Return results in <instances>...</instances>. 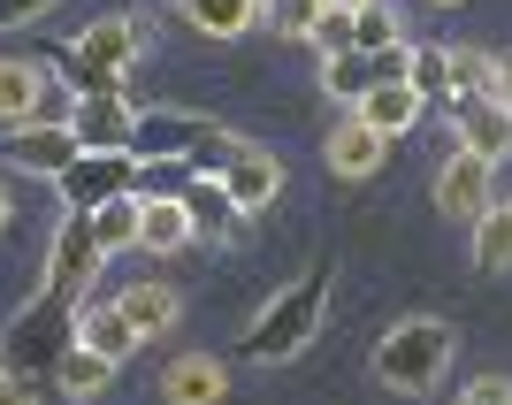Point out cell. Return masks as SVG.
Wrapping results in <instances>:
<instances>
[{"label":"cell","instance_id":"1","mask_svg":"<svg viewBox=\"0 0 512 405\" xmlns=\"http://www.w3.org/2000/svg\"><path fill=\"white\" fill-rule=\"evenodd\" d=\"M77 314H85L77 299H62V291H46V283H39V291L16 306V321L0 329V367L23 375V383H46V390H54L69 344H77ZM54 398H62V390H54Z\"/></svg>","mask_w":512,"mask_h":405},{"label":"cell","instance_id":"2","mask_svg":"<svg viewBox=\"0 0 512 405\" xmlns=\"http://www.w3.org/2000/svg\"><path fill=\"white\" fill-rule=\"evenodd\" d=\"M451 360H459V329L436 314H406V321H390L383 344H375V383L398 390V398H428L451 375Z\"/></svg>","mask_w":512,"mask_h":405},{"label":"cell","instance_id":"3","mask_svg":"<svg viewBox=\"0 0 512 405\" xmlns=\"http://www.w3.org/2000/svg\"><path fill=\"white\" fill-rule=\"evenodd\" d=\"M329 268H306L299 283H283L276 299L253 314V329H245V360L253 367H283V360H299L306 337L321 329V314H329Z\"/></svg>","mask_w":512,"mask_h":405},{"label":"cell","instance_id":"4","mask_svg":"<svg viewBox=\"0 0 512 405\" xmlns=\"http://www.w3.org/2000/svg\"><path fill=\"white\" fill-rule=\"evenodd\" d=\"M138 161H192V169L222 176L230 169L237 138L214 115H192V107H138Z\"/></svg>","mask_w":512,"mask_h":405},{"label":"cell","instance_id":"5","mask_svg":"<svg viewBox=\"0 0 512 405\" xmlns=\"http://www.w3.org/2000/svg\"><path fill=\"white\" fill-rule=\"evenodd\" d=\"M77 115V92H54V69L46 62H0V123H69Z\"/></svg>","mask_w":512,"mask_h":405},{"label":"cell","instance_id":"6","mask_svg":"<svg viewBox=\"0 0 512 405\" xmlns=\"http://www.w3.org/2000/svg\"><path fill=\"white\" fill-rule=\"evenodd\" d=\"M100 268H107V245L92 237V214H62V230L46 245V291H62V299L85 306V291H92Z\"/></svg>","mask_w":512,"mask_h":405},{"label":"cell","instance_id":"7","mask_svg":"<svg viewBox=\"0 0 512 405\" xmlns=\"http://www.w3.org/2000/svg\"><path fill=\"white\" fill-rule=\"evenodd\" d=\"M54 192H62V214H100L107 199L138 192V153H85Z\"/></svg>","mask_w":512,"mask_h":405},{"label":"cell","instance_id":"8","mask_svg":"<svg viewBox=\"0 0 512 405\" xmlns=\"http://www.w3.org/2000/svg\"><path fill=\"white\" fill-rule=\"evenodd\" d=\"M8 169H23V176H46V184H62L77 161H85V146H77V130L69 123H23V130H8Z\"/></svg>","mask_w":512,"mask_h":405},{"label":"cell","instance_id":"9","mask_svg":"<svg viewBox=\"0 0 512 405\" xmlns=\"http://www.w3.org/2000/svg\"><path fill=\"white\" fill-rule=\"evenodd\" d=\"M497 207V161H482V153H451L444 169H436V214H451V222H474V214Z\"/></svg>","mask_w":512,"mask_h":405},{"label":"cell","instance_id":"10","mask_svg":"<svg viewBox=\"0 0 512 405\" xmlns=\"http://www.w3.org/2000/svg\"><path fill=\"white\" fill-rule=\"evenodd\" d=\"M69 130H77V146H85V153H130V146H138V107H130L123 92H107V100H77Z\"/></svg>","mask_w":512,"mask_h":405},{"label":"cell","instance_id":"11","mask_svg":"<svg viewBox=\"0 0 512 405\" xmlns=\"http://www.w3.org/2000/svg\"><path fill=\"white\" fill-rule=\"evenodd\" d=\"M77 54H85L92 69H115V77H123L130 62H138V46H146V31H138V16H130V8H115V16H92L85 31H77Z\"/></svg>","mask_w":512,"mask_h":405},{"label":"cell","instance_id":"12","mask_svg":"<svg viewBox=\"0 0 512 405\" xmlns=\"http://www.w3.org/2000/svg\"><path fill=\"white\" fill-rule=\"evenodd\" d=\"M451 130H459V146L482 153V161H512V107L505 100H459L451 107Z\"/></svg>","mask_w":512,"mask_h":405},{"label":"cell","instance_id":"13","mask_svg":"<svg viewBox=\"0 0 512 405\" xmlns=\"http://www.w3.org/2000/svg\"><path fill=\"white\" fill-rule=\"evenodd\" d=\"M222 184H230V199L245 214H260V207H276V192H283V161L268 146H237L230 169H222Z\"/></svg>","mask_w":512,"mask_h":405},{"label":"cell","instance_id":"14","mask_svg":"<svg viewBox=\"0 0 512 405\" xmlns=\"http://www.w3.org/2000/svg\"><path fill=\"white\" fill-rule=\"evenodd\" d=\"M383 161H390V138L367 123V115H344V123L329 130V169H337V176L360 184V176H375Z\"/></svg>","mask_w":512,"mask_h":405},{"label":"cell","instance_id":"15","mask_svg":"<svg viewBox=\"0 0 512 405\" xmlns=\"http://www.w3.org/2000/svg\"><path fill=\"white\" fill-rule=\"evenodd\" d=\"M161 398L169 405H222L230 398V375H222V360H207V352H184V360L161 367Z\"/></svg>","mask_w":512,"mask_h":405},{"label":"cell","instance_id":"16","mask_svg":"<svg viewBox=\"0 0 512 405\" xmlns=\"http://www.w3.org/2000/svg\"><path fill=\"white\" fill-rule=\"evenodd\" d=\"M115 314L130 321V329H138V337H161V329H176V314H184V299H176L169 283H123V291H115Z\"/></svg>","mask_w":512,"mask_h":405},{"label":"cell","instance_id":"17","mask_svg":"<svg viewBox=\"0 0 512 405\" xmlns=\"http://www.w3.org/2000/svg\"><path fill=\"white\" fill-rule=\"evenodd\" d=\"M184 207H192V230L207 237V245H230L237 222H245V207L230 199V184H222V176H199L192 192H184Z\"/></svg>","mask_w":512,"mask_h":405},{"label":"cell","instance_id":"18","mask_svg":"<svg viewBox=\"0 0 512 405\" xmlns=\"http://www.w3.org/2000/svg\"><path fill=\"white\" fill-rule=\"evenodd\" d=\"M352 115H367V123H375V130L390 138V146H398V138H406V130H413V123L428 115V100H421L413 85H375V92H367L360 107H352Z\"/></svg>","mask_w":512,"mask_h":405},{"label":"cell","instance_id":"19","mask_svg":"<svg viewBox=\"0 0 512 405\" xmlns=\"http://www.w3.org/2000/svg\"><path fill=\"white\" fill-rule=\"evenodd\" d=\"M77 344H92L100 360H115V367H123V360H130V352H138L146 337H138V329H130V321L115 314V299H107V306H85V314H77Z\"/></svg>","mask_w":512,"mask_h":405},{"label":"cell","instance_id":"20","mask_svg":"<svg viewBox=\"0 0 512 405\" xmlns=\"http://www.w3.org/2000/svg\"><path fill=\"white\" fill-rule=\"evenodd\" d=\"M192 207H184V199H146V230H138V253H184V245H192Z\"/></svg>","mask_w":512,"mask_h":405},{"label":"cell","instance_id":"21","mask_svg":"<svg viewBox=\"0 0 512 405\" xmlns=\"http://www.w3.org/2000/svg\"><path fill=\"white\" fill-rule=\"evenodd\" d=\"M184 23L199 39H237V31L260 23V0H184Z\"/></svg>","mask_w":512,"mask_h":405},{"label":"cell","instance_id":"22","mask_svg":"<svg viewBox=\"0 0 512 405\" xmlns=\"http://www.w3.org/2000/svg\"><path fill=\"white\" fill-rule=\"evenodd\" d=\"M138 230H146V199H138V192L107 199V207L92 214V237L107 245V260H115V253H138Z\"/></svg>","mask_w":512,"mask_h":405},{"label":"cell","instance_id":"23","mask_svg":"<svg viewBox=\"0 0 512 405\" xmlns=\"http://www.w3.org/2000/svg\"><path fill=\"white\" fill-rule=\"evenodd\" d=\"M321 92L337 107H360L367 92H375V54H360V46H352V54H329V62H321Z\"/></svg>","mask_w":512,"mask_h":405},{"label":"cell","instance_id":"24","mask_svg":"<svg viewBox=\"0 0 512 405\" xmlns=\"http://www.w3.org/2000/svg\"><path fill=\"white\" fill-rule=\"evenodd\" d=\"M107 375H115V360H100L92 344H69V360H62V375H54V390H62L69 405H85V398H100V390H107Z\"/></svg>","mask_w":512,"mask_h":405},{"label":"cell","instance_id":"25","mask_svg":"<svg viewBox=\"0 0 512 405\" xmlns=\"http://www.w3.org/2000/svg\"><path fill=\"white\" fill-rule=\"evenodd\" d=\"M474 230V268H512V207H490V214H474L467 222Z\"/></svg>","mask_w":512,"mask_h":405},{"label":"cell","instance_id":"26","mask_svg":"<svg viewBox=\"0 0 512 405\" xmlns=\"http://www.w3.org/2000/svg\"><path fill=\"white\" fill-rule=\"evenodd\" d=\"M459 100H497V62L474 46H451V107Z\"/></svg>","mask_w":512,"mask_h":405},{"label":"cell","instance_id":"27","mask_svg":"<svg viewBox=\"0 0 512 405\" xmlns=\"http://www.w3.org/2000/svg\"><path fill=\"white\" fill-rule=\"evenodd\" d=\"M413 92H421L428 107H451V46H413Z\"/></svg>","mask_w":512,"mask_h":405},{"label":"cell","instance_id":"28","mask_svg":"<svg viewBox=\"0 0 512 405\" xmlns=\"http://www.w3.org/2000/svg\"><path fill=\"white\" fill-rule=\"evenodd\" d=\"M329 16V0H260V23L276 39H314V23Z\"/></svg>","mask_w":512,"mask_h":405},{"label":"cell","instance_id":"29","mask_svg":"<svg viewBox=\"0 0 512 405\" xmlns=\"http://www.w3.org/2000/svg\"><path fill=\"white\" fill-rule=\"evenodd\" d=\"M207 169H192V161H138V199H184Z\"/></svg>","mask_w":512,"mask_h":405},{"label":"cell","instance_id":"30","mask_svg":"<svg viewBox=\"0 0 512 405\" xmlns=\"http://www.w3.org/2000/svg\"><path fill=\"white\" fill-rule=\"evenodd\" d=\"M390 46H406V31H398V8H390V0L360 8V54H390Z\"/></svg>","mask_w":512,"mask_h":405},{"label":"cell","instance_id":"31","mask_svg":"<svg viewBox=\"0 0 512 405\" xmlns=\"http://www.w3.org/2000/svg\"><path fill=\"white\" fill-rule=\"evenodd\" d=\"M314 46H321V62H329V54H352V46H360V16L329 8V16L314 23Z\"/></svg>","mask_w":512,"mask_h":405},{"label":"cell","instance_id":"32","mask_svg":"<svg viewBox=\"0 0 512 405\" xmlns=\"http://www.w3.org/2000/svg\"><path fill=\"white\" fill-rule=\"evenodd\" d=\"M459 405H512V375H474L459 390Z\"/></svg>","mask_w":512,"mask_h":405},{"label":"cell","instance_id":"33","mask_svg":"<svg viewBox=\"0 0 512 405\" xmlns=\"http://www.w3.org/2000/svg\"><path fill=\"white\" fill-rule=\"evenodd\" d=\"M46 398H54L46 383H23V375H8V367H0V405H46Z\"/></svg>","mask_w":512,"mask_h":405},{"label":"cell","instance_id":"34","mask_svg":"<svg viewBox=\"0 0 512 405\" xmlns=\"http://www.w3.org/2000/svg\"><path fill=\"white\" fill-rule=\"evenodd\" d=\"M54 0H0V31H16V23H31V16H46Z\"/></svg>","mask_w":512,"mask_h":405},{"label":"cell","instance_id":"35","mask_svg":"<svg viewBox=\"0 0 512 405\" xmlns=\"http://www.w3.org/2000/svg\"><path fill=\"white\" fill-rule=\"evenodd\" d=\"M497 100L512 107V54H497Z\"/></svg>","mask_w":512,"mask_h":405},{"label":"cell","instance_id":"36","mask_svg":"<svg viewBox=\"0 0 512 405\" xmlns=\"http://www.w3.org/2000/svg\"><path fill=\"white\" fill-rule=\"evenodd\" d=\"M8 214H16V192H8V184H0V230H8Z\"/></svg>","mask_w":512,"mask_h":405},{"label":"cell","instance_id":"37","mask_svg":"<svg viewBox=\"0 0 512 405\" xmlns=\"http://www.w3.org/2000/svg\"><path fill=\"white\" fill-rule=\"evenodd\" d=\"M329 8H344V16H360V8H375V0H329Z\"/></svg>","mask_w":512,"mask_h":405},{"label":"cell","instance_id":"38","mask_svg":"<svg viewBox=\"0 0 512 405\" xmlns=\"http://www.w3.org/2000/svg\"><path fill=\"white\" fill-rule=\"evenodd\" d=\"M428 8H467V0H428Z\"/></svg>","mask_w":512,"mask_h":405},{"label":"cell","instance_id":"39","mask_svg":"<svg viewBox=\"0 0 512 405\" xmlns=\"http://www.w3.org/2000/svg\"><path fill=\"white\" fill-rule=\"evenodd\" d=\"M176 8H184V0H176Z\"/></svg>","mask_w":512,"mask_h":405}]
</instances>
